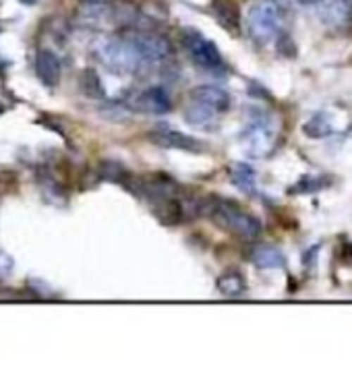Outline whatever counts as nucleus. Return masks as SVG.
I'll return each instance as SVG.
<instances>
[{
	"mask_svg": "<svg viewBox=\"0 0 352 391\" xmlns=\"http://www.w3.org/2000/svg\"><path fill=\"white\" fill-rule=\"evenodd\" d=\"M215 226L222 230L243 238V241H255L261 234V222L245 212L237 201L230 199H211L208 203V212Z\"/></svg>",
	"mask_w": 352,
	"mask_h": 391,
	"instance_id": "1",
	"label": "nucleus"
},
{
	"mask_svg": "<svg viewBox=\"0 0 352 391\" xmlns=\"http://www.w3.org/2000/svg\"><path fill=\"white\" fill-rule=\"evenodd\" d=\"M94 54L108 71L116 75H135L145 69L139 52L135 50V46L127 36L100 39L94 48Z\"/></svg>",
	"mask_w": 352,
	"mask_h": 391,
	"instance_id": "2",
	"label": "nucleus"
},
{
	"mask_svg": "<svg viewBox=\"0 0 352 391\" xmlns=\"http://www.w3.org/2000/svg\"><path fill=\"white\" fill-rule=\"evenodd\" d=\"M284 15L280 6L272 0L257 2L249 8L246 15V30L249 36L253 37L257 44H268L272 39L280 36L284 30Z\"/></svg>",
	"mask_w": 352,
	"mask_h": 391,
	"instance_id": "3",
	"label": "nucleus"
},
{
	"mask_svg": "<svg viewBox=\"0 0 352 391\" xmlns=\"http://www.w3.org/2000/svg\"><path fill=\"white\" fill-rule=\"evenodd\" d=\"M125 36L131 39V44L139 52L145 69H156V67L164 65L172 56V44H170V39L166 36H162V34H158V32L131 30Z\"/></svg>",
	"mask_w": 352,
	"mask_h": 391,
	"instance_id": "4",
	"label": "nucleus"
},
{
	"mask_svg": "<svg viewBox=\"0 0 352 391\" xmlns=\"http://www.w3.org/2000/svg\"><path fill=\"white\" fill-rule=\"evenodd\" d=\"M241 139H243L246 153H251L253 158H265L272 151L274 139H276L272 118L265 112H259V110L253 112Z\"/></svg>",
	"mask_w": 352,
	"mask_h": 391,
	"instance_id": "5",
	"label": "nucleus"
},
{
	"mask_svg": "<svg viewBox=\"0 0 352 391\" xmlns=\"http://www.w3.org/2000/svg\"><path fill=\"white\" fill-rule=\"evenodd\" d=\"M184 48L189 52V58L203 71L208 72H222L226 71V65H224V58L218 50V46L208 39L206 36H201L199 32H187L184 34ZM224 75V72H222Z\"/></svg>",
	"mask_w": 352,
	"mask_h": 391,
	"instance_id": "6",
	"label": "nucleus"
},
{
	"mask_svg": "<svg viewBox=\"0 0 352 391\" xmlns=\"http://www.w3.org/2000/svg\"><path fill=\"white\" fill-rule=\"evenodd\" d=\"M191 100L208 106L211 112L215 114H224L230 110V104H232V98L230 94L224 89V87H218V85H197L193 91H191Z\"/></svg>",
	"mask_w": 352,
	"mask_h": 391,
	"instance_id": "7",
	"label": "nucleus"
},
{
	"mask_svg": "<svg viewBox=\"0 0 352 391\" xmlns=\"http://www.w3.org/2000/svg\"><path fill=\"white\" fill-rule=\"evenodd\" d=\"M319 17L329 27L351 25L352 0H323V2H319Z\"/></svg>",
	"mask_w": 352,
	"mask_h": 391,
	"instance_id": "8",
	"label": "nucleus"
},
{
	"mask_svg": "<svg viewBox=\"0 0 352 391\" xmlns=\"http://www.w3.org/2000/svg\"><path fill=\"white\" fill-rule=\"evenodd\" d=\"M133 106L137 108L139 112H145V114H158L160 116V114L170 112L172 102H170V96L164 87H149L135 98Z\"/></svg>",
	"mask_w": 352,
	"mask_h": 391,
	"instance_id": "9",
	"label": "nucleus"
},
{
	"mask_svg": "<svg viewBox=\"0 0 352 391\" xmlns=\"http://www.w3.org/2000/svg\"><path fill=\"white\" fill-rule=\"evenodd\" d=\"M35 75L50 89L61 83L63 67H61L58 56L52 50H39L37 52V56H35Z\"/></svg>",
	"mask_w": 352,
	"mask_h": 391,
	"instance_id": "10",
	"label": "nucleus"
},
{
	"mask_svg": "<svg viewBox=\"0 0 352 391\" xmlns=\"http://www.w3.org/2000/svg\"><path fill=\"white\" fill-rule=\"evenodd\" d=\"M149 141L168 149H180L189 153H199L203 149V143H199L195 137L178 133V131H153L149 133Z\"/></svg>",
	"mask_w": 352,
	"mask_h": 391,
	"instance_id": "11",
	"label": "nucleus"
},
{
	"mask_svg": "<svg viewBox=\"0 0 352 391\" xmlns=\"http://www.w3.org/2000/svg\"><path fill=\"white\" fill-rule=\"evenodd\" d=\"M249 259L259 269H282L286 265L284 252L274 245H255L249 252Z\"/></svg>",
	"mask_w": 352,
	"mask_h": 391,
	"instance_id": "12",
	"label": "nucleus"
},
{
	"mask_svg": "<svg viewBox=\"0 0 352 391\" xmlns=\"http://www.w3.org/2000/svg\"><path fill=\"white\" fill-rule=\"evenodd\" d=\"M213 15L226 32L239 34V30H241V11H239V4L234 0H213Z\"/></svg>",
	"mask_w": 352,
	"mask_h": 391,
	"instance_id": "13",
	"label": "nucleus"
},
{
	"mask_svg": "<svg viewBox=\"0 0 352 391\" xmlns=\"http://www.w3.org/2000/svg\"><path fill=\"white\" fill-rule=\"evenodd\" d=\"M215 288L222 296L226 298H241L246 292V280L245 276L237 269H228L224 271L218 280H215Z\"/></svg>",
	"mask_w": 352,
	"mask_h": 391,
	"instance_id": "14",
	"label": "nucleus"
},
{
	"mask_svg": "<svg viewBox=\"0 0 352 391\" xmlns=\"http://www.w3.org/2000/svg\"><path fill=\"white\" fill-rule=\"evenodd\" d=\"M334 131H336L334 120L327 112H317L303 124V133L309 139H325V137L334 135Z\"/></svg>",
	"mask_w": 352,
	"mask_h": 391,
	"instance_id": "15",
	"label": "nucleus"
},
{
	"mask_svg": "<svg viewBox=\"0 0 352 391\" xmlns=\"http://www.w3.org/2000/svg\"><path fill=\"white\" fill-rule=\"evenodd\" d=\"M336 182L334 177H327V174H317V177H303L296 184H292L288 188L290 195H309V193H317V191H323L327 186H332Z\"/></svg>",
	"mask_w": 352,
	"mask_h": 391,
	"instance_id": "16",
	"label": "nucleus"
},
{
	"mask_svg": "<svg viewBox=\"0 0 352 391\" xmlns=\"http://www.w3.org/2000/svg\"><path fill=\"white\" fill-rule=\"evenodd\" d=\"M230 178H232V182H234L243 193H246V195H253L255 188H257L255 170H253V166H249V164H245V162H239V164L232 166V170H230Z\"/></svg>",
	"mask_w": 352,
	"mask_h": 391,
	"instance_id": "17",
	"label": "nucleus"
},
{
	"mask_svg": "<svg viewBox=\"0 0 352 391\" xmlns=\"http://www.w3.org/2000/svg\"><path fill=\"white\" fill-rule=\"evenodd\" d=\"M215 118V112H211L210 108L191 100V104L184 108V120L193 127H206Z\"/></svg>",
	"mask_w": 352,
	"mask_h": 391,
	"instance_id": "18",
	"label": "nucleus"
},
{
	"mask_svg": "<svg viewBox=\"0 0 352 391\" xmlns=\"http://www.w3.org/2000/svg\"><path fill=\"white\" fill-rule=\"evenodd\" d=\"M79 89L87 96V98H104V85H102V79L98 77V72L87 69V71L81 72L79 77Z\"/></svg>",
	"mask_w": 352,
	"mask_h": 391,
	"instance_id": "19",
	"label": "nucleus"
},
{
	"mask_svg": "<svg viewBox=\"0 0 352 391\" xmlns=\"http://www.w3.org/2000/svg\"><path fill=\"white\" fill-rule=\"evenodd\" d=\"M129 177H131V172L122 164H118L114 160H106V162L100 164V178H104L108 182H114V184H122L125 186V182L129 180Z\"/></svg>",
	"mask_w": 352,
	"mask_h": 391,
	"instance_id": "20",
	"label": "nucleus"
},
{
	"mask_svg": "<svg viewBox=\"0 0 352 391\" xmlns=\"http://www.w3.org/2000/svg\"><path fill=\"white\" fill-rule=\"evenodd\" d=\"M276 50L280 52L282 56H286V58H294L296 56V46H294L292 37L288 36V34H284V32L276 37Z\"/></svg>",
	"mask_w": 352,
	"mask_h": 391,
	"instance_id": "21",
	"label": "nucleus"
},
{
	"mask_svg": "<svg viewBox=\"0 0 352 391\" xmlns=\"http://www.w3.org/2000/svg\"><path fill=\"white\" fill-rule=\"evenodd\" d=\"M13 269H15V259L8 252L0 250V280L11 278L13 276Z\"/></svg>",
	"mask_w": 352,
	"mask_h": 391,
	"instance_id": "22",
	"label": "nucleus"
},
{
	"mask_svg": "<svg viewBox=\"0 0 352 391\" xmlns=\"http://www.w3.org/2000/svg\"><path fill=\"white\" fill-rule=\"evenodd\" d=\"M249 94H251V96H257V98H263V100H270V98H272V96H270L261 85H257V83H251V85H249Z\"/></svg>",
	"mask_w": 352,
	"mask_h": 391,
	"instance_id": "23",
	"label": "nucleus"
},
{
	"mask_svg": "<svg viewBox=\"0 0 352 391\" xmlns=\"http://www.w3.org/2000/svg\"><path fill=\"white\" fill-rule=\"evenodd\" d=\"M319 249H321V247H319V245H315V247H311V249L307 250V252H305V257H303V263H305V265H313V263H315L317 252H319Z\"/></svg>",
	"mask_w": 352,
	"mask_h": 391,
	"instance_id": "24",
	"label": "nucleus"
},
{
	"mask_svg": "<svg viewBox=\"0 0 352 391\" xmlns=\"http://www.w3.org/2000/svg\"><path fill=\"white\" fill-rule=\"evenodd\" d=\"M342 255H344V259H352V245H351V243H346V245H344V249H342Z\"/></svg>",
	"mask_w": 352,
	"mask_h": 391,
	"instance_id": "25",
	"label": "nucleus"
},
{
	"mask_svg": "<svg viewBox=\"0 0 352 391\" xmlns=\"http://www.w3.org/2000/svg\"><path fill=\"white\" fill-rule=\"evenodd\" d=\"M301 4H305V6H317L319 2H323V0H298Z\"/></svg>",
	"mask_w": 352,
	"mask_h": 391,
	"instance_id": "26",
	"label": "nucleus"
},
{
	"mask_svg": "<svg viewBox=\"0 0 352 391\" xmlns=\"http://www.w3.org/2000/svg\"><path fill=\"white\" fill-rule=\"evenodd\" d=\"M19 2H23V4H27V6H30V4H35L37 0H19Z\"/></svg>",
	"mask_w": 352,
	"mask_h": 391,
	"instance_id": "27",
	"label": "nucleus"
},
{
	"mask_svg": "<svg viewBox=\"0 0 352 391\" xmlns=\"http://www.w3.org/2000/svg\"><path fill=\"white\" fill-rule=\"evenodd\" d=\"M0 112H4V106H2V104H0Z\"/></svg>",
	"mask_w": 352,
	"mask_h": 391,
	"instance_id": "28",
	"label": "nucleus"
}]
</instances>
